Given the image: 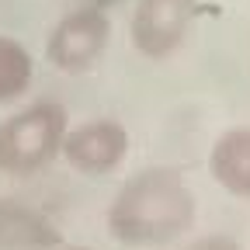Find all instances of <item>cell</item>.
Returning a JSON list of instances; mask_svg holds the SVG:
<instances>
[{
    "label": "cell",
    "mask_w": 250,
    "mask_h": 250,
    "mask_svg": "<svg viewBox=\"0 0 250 250\" xmlns=\"http://www.w3.org/2000/svg\"><path fill=\"white\" fill-rule=\"evenodd\" d=\"M198 202L177 167L153 164L122 181L108 202L104 226L122 247H167L191 233Z\"/></svg>",
    "instance_id": "obj_1"
},
{
    "label": "cell",
    "mask_w": 250,
    "mask_h": 250,
    "mask_svg": "<svg viewBox=\"0 0 250 250\" xmlns=\"http://www.w3.org/2000/svg\"><path fill=\"white\" fill-rule=\"evenodd\" d=\"M70 115L59 101H31L0 118V174L35 177L62 149Z\"/></svg>",
    "instance_id": "obj_2"
},
{
    "label": "cell",
    "mask_w": 250,
    "mask_h": 250,
    "mask_svg": "<svg viewBox=\"0 0 250 250\" xmlns=\"http://www.w3.org/2000/svg\"><path fill=\"white\" fill-rule=\"evenodd\" d=\"M111 45V18L94 7V4H83V7H73L66 11L49 31L45 39V59L59 73H90L98 62L104 59Z\"/></svg>",
    "instance_id": "obj_3"
},
{
    "label": "cell",
    "mask_w": 250,
    "mask_h": 250,
    "mask_svg": "<svg viewBox=\"0 0 250 250\" xmlns=\"http://www.w3.org/2000/svg\"><path fill=\"white\" fill-rule=\"evenodd\" d=\"M202 0H136L129 18L132 49L153 62L170 59L195 28Z\"/></svg>",
    "instance_id": "obj_4"
},
{
    "label": "cell",
    "mask_w": 250,
    "mask_h": 250,
    "mask_svg": "<svg viewBox=\"0 0 250 250\" xmlns=\"http://www.w3.org/2000/svg\"><path fill=\"white\" fill-rule=\"evenodd\" d=\"M129 129L115 118H87L80 125H70L62 136V149L59 156L66 160L70 170L83 174V177H104L115 174L125 156H129Z\"/></svg>",
    "instance_id": "obj_5"
},
{
    "label": "cell",
    "mask_w": 250,
    "mask_h": 250,
    "mask_svg": "<svg viewBox=\"0 0 250 250\" xmlns=\"http://www.w3.org/2000/svg\"><path fill=\"white\" fill-rule=\"evenodd\" d=\"M62 229L21 198H0V250H59Z\"/></svg>",
    "instance_id": "obj_6"
},
{
    "label": "cell",
    "mask_w": 250,
    "mask_h": 250,
    "mask_svg": "<svg viewBox=\"0 0 250 250\" xmlns=\"http://www.w3.org/2000/svg\"><path fill=\"white\" fill-rule=\"evenodd\" d=\"M205 167L226 195L250 202V125H233L219 132L208 146Z\"/></svg>",
    "instance_id": "obj_7"
},
{
    "label": "cell",
    "mask_w": 250,
    "mask_h": 250,
    "mask_svg": "<svg viewBox=\"0 0 250 250\" xmlns=\"http://www.w3.org/2000/svg\"><path fill=\"white\" fill-rule=\"evenodd\" d=\"M31 80H35V59L28 45L11 35H0V104L21 101Z\"/></svg>",
    "instance_id": "obj_8"
},
{
    "label": "cell",
    "mask_w": 250,
    "mask_h": 250,
    "mask_svg": "<svg viewBox=\"0 0 250 250\" xmlns=\"http://www.w3.org/2000/svg\"><path fill=\"white\" fill-rule=\"evenodd\" d=\"M177 250H243V247L226 233H205V236H195V240L181 243Z\"/></svg>",
    "instance_id": "obj_9"
},
{
    "label": "cell",
    "mask_w": 250,
    "mask_h": 250,
    "mask_svg": "<svg viewBox=\"0 0 250 250\" xmlns=\"http://www.w3.org/2000/svg\"><path fill=\"white\" fill-rule=\"evenodd\" d=\"M59 250H90V247H59Z\"/></svg>",
    "instance_id": "obj_10"
}]
</instances>
